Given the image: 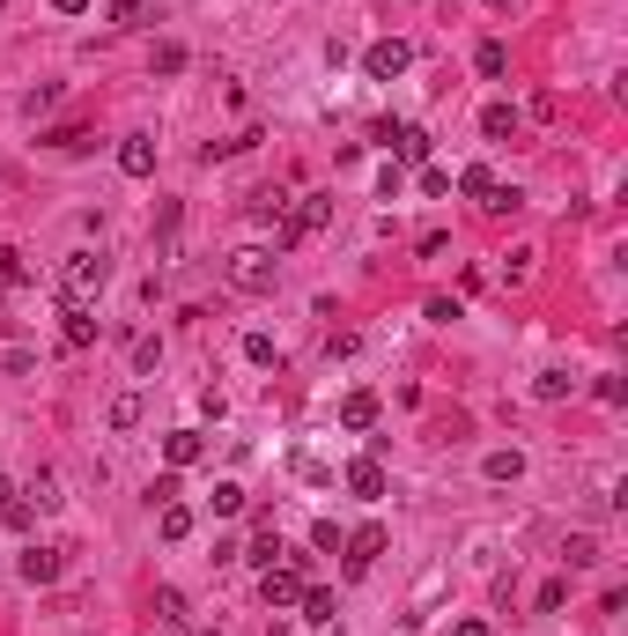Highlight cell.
Segmentation results:
<instances>
[{
    "label": "cell",
    "instance_id": "cell-1",
    "mask_svg": "<svg viewBox=\"0 0 628 636\" xmlns=\"http://www.w3.org/2000/svg\"><path fill=\"white\" fill-rule=\"evenodd\" d=\"M333 222V193H296V208H289V222L274 230V252H296L311 230H326Z\"/></svg>",
    "mask_w": 628,
    "mask_h": 636
},
{
    "label": "cell",
    "instance_id": "cell-2",
    "mask_svg": "<svg viewBox=\"0 0 628 636\" xmlns=\"http://www.w3.org/2000/svg\"><path fill=\"white\" fill-rule=\"evenodd\" d=\"M111 282V259L104 252H67V267H60V304H89Z\"/></svg>",
    "mask_w": 628,
    "mask_h": 636
},
{
    "label": "cell",
    "instance_id": "cell-3",
    "mask_svg": "<svg viewBox=\"0 0 628 636\" xmlns=\"http://www.w3.org/2000/svg\"><path fill=\"white\" fill-rule=\"evenodd\" d=\"M222 274H230V289L266 296V289H274V252H252V245H244V252H230V267H222Z\"/></svg>",
    "mask_w": 628,
    "mask_h": 636
},
{
    "label": "cell",
    "instance_id": "cell-4",
    "mask_svg": "<svg viewBox=\"0 0 628 636\" xmlns=\"http://www.w3.org/2000/svg\"><path fill=\"white\" fill-rule=\"evenodd\" d=\"M414 67V45H407V37H377V45L363 52V74H370V82H392V74H407Z\"/></svg>",
    "mask_w": 628,
    "mask_h": 636
},
{
    "label": "cell",
    "instance_id": "cell-5",
    "mask_svg": "<svg viewBox=\"0 0 628 636\" xmlns=\"http://www.w3.org/2000/svg\"><path fill=\"white\" fill-rule=\"evenodd\" d=\"M259 600L266 607H296L303 600V563H266L259 570Z\"/></svg>",
    "mask_w": 628,
    "mask_h": 636
},
{
    "label": "cell",
    "instance_id": "cell-6",
    "mask_svg": "<svg viewBox=\"0 0 628 636\" xmlns=\"http://www.w3.org/2000/svg\"><path fill=\"white\" fill-rule=\"evenodd\" d=\"M163 459H170V474H185V466L207 459V437H200V429H170V437H163Z\"/></svg>",
    "mask_w": 628,
    "mask_h": 636
},
{
    "label": "cell",
    "instance_id": "cell-7",
    "mask_svg": "<svg viewBox=\"0 0 628 636\" xmlns=\"http://www.w3.org/2000/svg\"><path fill=\"white\" fill-rule=\"evenodd\" d=\"M340 548H348V577H363V570L377 563V555H385V526H363V533H348Z\"/></svg>",
    "mask_w": 628,
    "mask_h": 636
},
{
    "label": "cell",
    "instance_id": "cell-8",
    "mask_svg": "<svg viewBox=\"0 0 628 636\" xmlns=\"http://www.w3.org/2000/svg\"><path fill=\"white\" fill-rule=\"evenodd\" d=\"M377 141H392V163H429V134L422 126H385Z\"/></svg>",
    "mask_w": 628,
    "mask_h": 636
},
{
    "label": "cell",
    "instance_id": "cell-9",
    "mask_svg": "<svg viewBox=\"0 0 628 636\" xmlns=\"http://www.w3.org/2000/svg\"><path fill=\"white\" fill-rule=\"evenodd\" d=\"M119 171L126 178H148V171H156V141H148V134H126L119 141Z\"/></svg>",
    "mask_w": 628,
    "mask_h": 636
},
{
    "label": "cell",
    "instance_id": "cell-10",
    "mask_svg": "<svg viewBox=\"0 0 628 636\" xmlns=\"http://www.w3.org/2000/svg\"><path fill=\"white\" fill-rule=\"evenodd\" d=\"M348 496L377 503V496H385V466H377V459H355V466H348Z\"/></svg>",
    "mask_w": 628,
    "mask_h": 636
},
{
    "label": "cell",
    "instance_id": "cell-11",
    "mask_svg": "<svg viewBox=\"0 0 628 636\" xmlns=\"http://www.w3.org/2000/svg\"><path fill=\"white\" fill-rule=\"evenodd\" d=\"M60 333H67V348H89V341H97V318H89V304H60Z\"/></svg>",
    "mask_w": 628,
    "mask_h": 636
},
{
    "label": "cell",
    "instance_id": "cell-12",
    "mask_svg": "<svg viewBox=\"0 0 628 636\" xmlns=\"http://www.w3.org/2000/svg\"><path fill=\"white\" fill-rule=\"evenodd\" d=\"M23 577L30 585H60V548H23Z\"/></svg>",
    "mask_w": 628,
    "mask_h": 636
},
{
    "label": "cell",
    "instance_id": "cell-13",
    "mask_svg": "<svg viewBox=\"0 0 628 636\" xmlns=\"http://www.w3.org/2000/svg\"><path fill=\"white\" fill-rule=\"evenodd\" d=\"M296 607H303V622H318V629H326L333 614H340V600H333L326 585H303V600H296Z\"/></svg>",
    "mask_w": 628,
    "mask_h": 636
},
{
    "label": "cell",
    "instance_id": "cell-14",
    "mask_svg": "<svg viewBox=\"0 0 628 636\" xmlns=\"http://www.w3.org/2000/svg\"><path fill=\"white\" fill-rule=\"evenodd\" d=\"M473 74H481V82H503V74H510V45H496V37H488V45L473 52Z\"/></svg>",
    "mask_w": 628,
    "mask_h": 636
},
{
    "label": "cell",
    "instance_id": "cell-15",
    "mask_svg": "<svg viewBox=\"0 0 628 636\" xmlns=\"http://www.w3.org/2000/svg\"><path fill=\"white\" fill-rule=\"evenodd\" d=\"M340 422L348 429H377V392H348V400H340Z\"/></svg>",
    "mask_w": 628,
    "mask_h": 636
},
{
    "label": "cell",
    "instance_id": "cell-16",
    "mask_svg": "<svg viewBox=\"0 0 628 636\" xmlns=\"http://www.w3.org/2000/svg\"><path fill=\"white\" fill-rule=\"evenodd\" d=\"M156 622H163V629H185V622H193V614H185V592H178V585H156Z\"/></svg>",
    "mask_w": 628,
    "mask_h": 636
},
{
    "label": "cell",
    "instance_id": "cell-17",
    "mask_svg": "<svg viewBox=\"0 0 628 636\" xmlns=\"http://www.w3.org/2000/svg\"><path fill=\"white\" fill-rule=\"evenodd\" d=\"M481 134L488 141H510V134H518V104H488L481 111Z\"/></svg>",
    "mask_w": 628,
    "mask_h": 636
},
{
    "label": "cell",
    "instance_id": "cell-18",
    "mask_svg": "<svg viewBox=\"0 0 628 636\" xmlns=\"http://www.w3.org/2000/svg\"><path fill=\"white\" fill-rule=\"evenodd\" d=\"M156 533L163 540H185V533H193V511H185V503H156Z\"/></svg>",
    "mask_w": 628,
    "mask_h": 636
},
{
    "label": "cell",
    "instance_id": "cell-19",
    "mask_svg": "<svg viewBox=\"0 0 628 636\" xmlns=\"http://www.w3.org/2000/svg\"><path fill=\"white\" fill-rule=\"evenodd\" d=\"M562 563H569V570H592V563H599V540H592V533H569V540H562Z\"/></svg>",
    "mask_w": 628,
    "mask_h": 636
},
{
    "label": "cell",
    "instance_id": "cell-20",
    "mask_svg": "<svg viewBox=\"0 0 628 636\" xmlns=\"http://www.w3.org/2000/svg\"><path fill=\"white\" fill-rule=\"evenodd\" d=\"M148 15H156V0H111V23L119 30H141Z\"/></svg>",
    "mask_w": 628,
    "mask_h": 636
},
{
    "label": "cell",
    "instance_id": "cell-21",
    "mask_svg": "<svg viewBox=\"0 0 628 636\" xmlns=\"http://www.w3.org/2000/svg\"><path fill=\"white\" fill-rule=\"evenodd\" d=\"M207 511H215V518H237V511H244V489H237V481H215V496H207Z\"/></svg>",
    "mask_w": 628,
    "mask_h": 636
},
{
    "label": "cell",
    "instance_id": "cell-22",
    "mask_svg": "<svg viewBox=\"0 0 628 636\" xmlns=\"http://www.w3.org/2000/svg\"><path fill=\"white\" fill-rule=\"evenodd\" d=\"M532 392H540V400H569L577 378H569V370H540V385H532Z\"/></svg>",
    "mask_w": 628,
    "mask_h": 636
},
{
    "label": "cell",
    "instance_id": "cell-23",
    "mask_svg": "<svg viewBox=\"0 0 628 636\" xmlns=\"http://www.w3.org/2000/svg\"><path fill=\"white\" fill-rule=\"evenodd\" d=\"M23 503H30V511H52V503H60V481H52V474H37Z\"/></svg>",
    "mask_w": 628,
    "mask_h": 636
},
{
    "label": "cell",
    "instance_id": "cell-24",
    "mask_svg": "<svg viewBox=\"0 0 628 636\" xmlns=\"http://www.w3.org/2000/svg\"><path fill=\"white\" fill-rule=\"evenodd\" d=\"M459 193H466V200H488V193H496V178L473 163V171H459Z\"/></svg>",
    "mask_w": 628,
    "mask_h": 636
},
{
    "label": "cell",
    "instance_id": "cell-25",
    "mask_svg": "<svg viewBox=\"0 0 628 636\" xmlns=\"http://www.w3.org/2000/svg\"><path fill=\"white\" fill-rule=\"evenodd\" d=\"M518 474H525L518 452H488V481H518Z\"/></svg>",
    "mask_w": 628,
    "mask_h": 636
},
{
    "label": "cell",
    "instance_id": "cell-26",
    "mask_svg": "<svg viewBox=\"0 0 628 636\" xmlns=\"http://www.w3.org/2000/svg\"><path fill=\"white\" fill-rule=\"evenodd\" d=\"M340 540H348V533H340L333 518H318V526H311V548H318V555H340Z\"/></svg>",
    "mask_w": 628,
    "mask_h": 636
},
{
    "label": "cell",
    "instance_id": "cell-27",
    "mask_svg": "<svg viewBox=\"0 0 628 636\" xmlns=\"http://www.w3.org/2000/svg\"><path fill=\"white\" fill-rule=\"evenodd\" d=\"M156 74H185V45H178V37H163V45H156Z\"/></svg>",
    "mask_w": 628,
    "mask_h": 636
},
{
    "label": "cell",
    "instance_id": "cell-28",
    "mask_svg": "<svg viewBox=\"0 0 628 636\" xmlns=\"http://www.w3.org/2000/svg\"><path fill=\"white\" fill-rule=\"evenodd\" d=\"M141 422V400H133V392H119V400H111V429H133Z\"/></svg>",
    "mask_w": 628,
    "mask_h": 636
},
{
    "label": "cell",
    "instance_id": "cell-29",
    "mask_svg": "<svg viewBox=\"0 0 628 636\" xmlns=\"http://www.w3.org/2000/svg\"><path fill=\"white\" fill-rule=\"evenodd\" d=\"M244 355H252V363L266 370V363H274V333H244Z\"/></svg>",
    "mask_w": 628,
    "mask_h": 636
},
{
    "label": "cell",
    "instance_id": "cell-30",
    "mask_svg": "<svg viewBox=\"0 0 628 636\" xmlns=\"http://www.w3.org/2000/svg\"><path fill=\"white\" fill-rule=\"evenodd\" d=\"M503 282H532V252H510L503 259Z\"/></svg>",
    "mask_w": 628,
    "mask_h": 636
},
{
    "label": "cell",
    "instance_id": "cell-31",
    "mask_svg": "<svg viewBox=\"0 0 628 636\" xmlns=\"http://www.w3.org/2000/svg\"><path fill=\"white\" fill-rule=\"evenodd\" d=\"M274 555H281V540H274V526H266V533H259V540H252V563H259V570H266V563H274Z\"/></svg>",
    "mask_w": 628,
    "mask_h": 636
},
{
    "label": "cell",
    "instance_id": "cell-32",
    "mask_svg": "<svg viewBox=\"0 0 628 636\" xmlns=\"http://www.w3.org/2000/svg\"><path fill=\"white\" fill-rule=\"evenodd\" d=\"M156 237H163V245L178 237V200H163V208H156Z\"/></svg>",
    "mask_w": 628,
    "mask_h": 636
},
{
    "label": "cell",
    "instance_id": "cell-33",
    "mask_svg": "<svg viewBox=\"0 0 628 636\" xmlns=\"http://www.w3.org/2000/svg\"><path fill=\"white\" fill-rule=\"evenodd\" d=\"M562 600H569V585L555 577V585H540V614H562Z\"/></svg>",
    "mask_w": 628,
    "mask_h": 636
},
{
    "label": "cell",
    "instance_id": "cell-34",
    "mask_svg": "<svg viewBox=\"0 0 628 636\" xmlns=\"http://www.w3.org/2000/svg\"><path fill=\"white\" fill-rule=\"evenodd\" d=\"M0 282H23V252L15 245H0Z\"/></svg>",
    "mask_w": 628,
    "mask_h": 636
},
{
    "label": "cell",
    "instance_id": "cell-35",
    "mask_svg": "<svg viewBox=\"0 0 628 636\" xmlns=\"http://www.w3.org/2000/svg\"><path fill=\"white\" fill-rule=\"evenodd\" d=\"M52 8H60V15H89L97 0H52Z\"/></svg>",
    "mask_w": 628,
    "mask_h": 636
},
{
    "label": "cell",
    "instance_id": "cell-36",
    "mask_svg": "<svg viewBox=\"0 0 628 636\" xmlns=\"http://www.w3.org/2000/svg\"><path fill=\"white\" fill-rule=\"evenodd\" d=\"M451 636H488V622H473V614H466V622H459V629H451Z\"/></svg>",
    "mask_w": 628,
    "mask_h": 636
},
{
    "label": "cell",
    "instance_id": "cell-37",
    "mask_svg": "<svg viewBox=\"0 0 628 636\" xmlns=\"http://www.w3.org/2000/svg\"><path fill=\"white\" fill-rule=\"evenodd\" d=\"M8 503H15V481H8V474H0V511H8Z\"/></svg>",
    "mask_w": 628,
    "mask_h": 636
},
{
    "label": "cell",
    "instance_id": "cell-38",
    "mask_svg": "<svg viewBox=\"0 0 628 636\" xmlns=\"http://www.w3.org/2000/svg\"><path fill=\"white\" fill-rule=\"evenodd\" d=\"M488 8H503V0H488Z\"/></svg>",
    "mask_w": 628,
    "mask_h": 636
}]
</instances>
